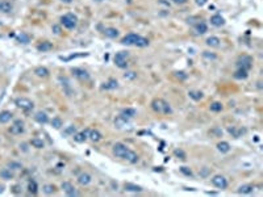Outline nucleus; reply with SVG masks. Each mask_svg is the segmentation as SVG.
I'll return each mask as SVG.
<instances>
[{"label": "nucleus", "instance_id": "a19ab883", "mask_svg": "<svg viewBox=\"0 0 263 197\" xmlns=\"http://www.w3.org/2000/svg\"><path fill=\"white\" fill-rule=\"evenodd\" d=\"M180 171H182L184 175H187V176H192V171L188 168V167H180Z\"/></svg>", "mask_w": 263, "mask_h": 197}, {"label": "nucleus", "instance_id": "cd10ccee", "mask_svg": "<svg viewBox=\"0 0 263 197\" xmlns=\"http://www.w3.org/2000/svg\"><path fill=\"white\" fill-rule=\"evenodd\" d=\"M125 189L129 192H142L141 187L135 185V184H132V183H125Z\"/></svg>", "mask_w": 263, "mask_h": 197}, {"label": "nucleus", "instance_id": "f3484780", "mask_svg": "<svg viewBox=\"0 0 263 197\" xmlns=\"http://www.w3.org/2000/svg\"><path fill=\"white\" fill-rule=\"evenodd\" d=\"M135 115H137L135 109H133V108H126V109H122L120 116H122V117H125V118H128V120H129V118H133Z\"/></svg>", "mask_w": 263, "mask_h": 197}, {"label": "nucleus", "instance_id": "c03bdc74", "mask_svg": "<svg viewBox=\"0 0 263 197\" xmlns=\"http://www.w3.org/2000/svg\"><path fill=\"white\" fill-rule=\"evenodd\" d=\"M203 55L205 57V58H210V59H214V58H216V55H214V54H209V51H204Z\"/></svg>", "mask_w": 263, "mask_h": 197}, {"label": "nucleus", "instance_id": "b1692460", "mask_svg": "<svg viewBox=\"0 0 263 197\" xmlns=\"http://www.w3.org/2000/svg\"><path fill=\"white\" fill-rule=\"evenodd\" d=\"M217 148H218V151H220V152L226 154V152L230 151V144L228 143V142H225V141H222V142H220V143L217 144Z\"/></svg>", "mask_w": 263, "mask_h": 197}, {"label": "nucleus", "instance_id": "6e6552de", "mask_svg": "<svg viewBox=\"0 0 263 197\" xmlns=\"http://www.w3.org/2000/svg\"><path fill=\"white\" fill-rule=\"evenodd\" d=\"M138 38H139L138 34L129 33V34H126V36L121 39V43H122V45H135L137 41H138Z\"/></svg>", "mask_w": 263, "mask_h": 197}, {"label": "nucleus", "instance_id": "c85d7f7f", "mask_svg": "<svg viewBox=\"0 0 263 197\" xmlns=\"http://www.w3.org/2000/svg\"><path fill=\"white\" fill-rule=\"evenodd\" d=\"M220 38L218 37H209L207 38V45L210 46V47H217L218 45H220Z\"/></svg>", "mask_w": 263, "mask_h": 197}, {"label": "nucleus", "instance_id": "0eeeda50", "mask_svg": "<svg viewBox=\"0 0 263 197\" xmlns=\"http://www.w3.org/2000/svg\"><path fill=\"white\" fill-rule=\"evenodd\" d=\"M237 66H238V68H245L249 71V68H251V66H253V59L247 55H243L242 58H239V60L237 62Z\"/></svg>", "mask_w": 263, "mask_h": 197}, {"label": "nucleus", "instance_id": "1a4fd4ad", "mask_svg": "<svg viewBox=\"0 0 263 197\" xmlns=\"http://www.w3.org/2000/svg\"><path fill=\"white\" fill-rule=\"evenodd\" d=\"M62 188H63V191L66 192V195L67 196H78L79 195V192L75 189V187H74L71 183H69V181L62 183Z\"/></svg>", "mask_w": 263, "mask_h": 197}, {"label": "nucleus", "instance_id": "4c0bfd02", "mask_svg": "<svg viewBox=\"0 0 263 197\" xmlns=\"http://www.w3.org/2000/svg\"><path fill=\"white\" fill-rule=\"evenodd\" d=\"M17 41L21 42V43H28V42H29V37L26 36V34L23 33V34H20V36L17 37Z\"/></svg>", "mask_w": 263, "mask_h": 197}, {"label": "nucleus", "instance_id": "aec40b11", "mask_svg": "<svg viewBox=\"0 0 263 197\" xmlns=\"http://www.w3.org/2000/svg\"><path fill=\"white\" fill-rule=\"evenodd\" d=\"M11 118H12V113L9 111L0 112V122H2V124H7L8 121H11Z\"/></svg>", "mask_w": 263, "mask_h": 197}, {"label": "nucleus", "instance_id": "ddd939ff", "mask_svg": "<svg viewBox=\"0 0 263 197\" xmlns=\"http://www.w3.org/2000/svg\"><path fill=\"white\" fill-rule=\"evenodd\" d=\"M91 180H92L91 175L86 173V172H83V173H80L78 176V181H79V184H82V185H88V184L91 183Z\"/></svg>", "mask_w": 263, "mask_h": 197}, {"label": "nucleus", "instance_id": "412c9836", "mask_svg": "<svg viewBox=\"0 0 263 197\" xmlns=\"http://www.w3.org/2000/svg\"><path fill=\"white\" fill-rule=\"evenodd\" d=\"M104 34L108 38H116L118 36V30L116 28H105L104 29Z\"/></svg>", "mask_w": 263, "mask_h": 197}, {"label": "nucleus", "instance_id": "dca6fc26", "mask_svg": "<svg viewBox=\"0 0 263 197\" xmlns=\"http://www.w3.org/2000/svg\"><path fill=\"white\" fill-rule=\"evenodd\" d=\"M210 24L214 25V26H221L225 24V20H224V17L220 16V15H214L210 17Z\"/></svg>", "mask_w": 263, "mask_h": 197}, {"label": "nucleus", "instance_id": "72a5a7b5", "mask_svg": "<svg viewBox=\"0 0 263 197\" xmlns=\"http://www.w3.org/2000/svg\"><path fill=\"white\" fill-rule=\"evenodd\" d=\"M209 108H210V111H212V112H220L221 109H222V104L218 103V101H214V103L210 104Z\"/></svg>", "mask_w": 263, "mask_h": 197}, {"label": "nucleus", "instance_id": "2eb2a0df", "mask_svg": "<svg viewBox=\"0 0 263 197\" xmlns=\"http://www.w3.org/2000/svg\"><path fill=\"white\" fill-rule=\"evenodd\" d=\"M88 134H90V130H83V131H80V133L74 134L72 137H74V139H75L76 142H84L86 139L88 138Z\"/></svg>", "mask_w": 263, "mask_h": 197}, {"label": "nucleus", "instance_id": "a878e982", "mask_svg": "<svg viewBox=\"0 0 263 197\" xmlns=\"http://www.w3.org/2000/svg\"><path fill=\"white\" fill-rule=\"evenodd\" d=\"M34 74H36L37 76H39V78H46L47 75H49V70H47L46 67H37L36 70H34Z\"/></svg>", "mask_w": 263, "mask_h": 197}, {"label": "nucleus", "instance_id": "a18cd8bd", "mask_svg": "<svg viewBox=\"0 0 263 197\" xmlns=\"http://www.w3.org/2000/svg\"><path fill=\"white\" fill-rule=\"evenodd\" d=\"M205 3H207V0H196V4H197V5H200V7L204 5Z\"/></svg>", "mask_w": 263, "mask_h": 197}, {"label": "nucleus", "instance_id": "c756f323", "mask_svg": "<svg viewBox=\"0 0 263 197\" xmlns=\"http://www.w3.org/2000/svg\"><path fill=\"white\" fill-rule=\"evenodd\" d=\"M234 78L235 79H246L247 78V70L245 68H238L234 74Z\"/></svg>", "mask_w": 263, "mask_h": 197}, {"label": "nucleus", "instance_id": "7ed1b4c3", "mask_svg": "<svg viewBox=\"0 0 263 197\" xmlns=\"http://www.w3.org/2000/svg\"><path fill=\"white\" fill-rule=\"evenodd\" d=\"M76 21H78L76 16L72 15V13H67V15H65V16L61 17V24H62L65 28H67V29H74V28H75V26H76Z\"/></svg>", "mask_w": 263, "mask_h": 197}, {"label": "nucleus", "instance_id": "f257e3e1", "mask_svg": "<svg viewBox=\"0 0 263 197\" xmlns=\"http://www.w3.org/2000/svg\"><path fill=\"white\" fill-rule=\"evenodd\" d=\"M112 152L115 156L121 158V159L129 162V163H135L138 160V155L126 147L124 143H115L112 147Z\"/></svg>", "mask_w": 263, "mask_h": 197}, {"label": "nucleus", "instance_id": "4be33fe9", "mask_svg": "<svg viewBox=\"0 0 263 197\" xmlns=\"http://www.w3.org/2000/svg\"><path fill=\"white\" fill-rule=\"evenodd\" d=\"M237 192H238V193H241V195H249V193H251V192H253V185H250V184H245V185H241Z\"/></svg>", "mask_w": 263, "mask_h": 197}, {"label": "nucleus", "instance_id": "2f4dec72", "mask_svg": "<svg viewBox=\"0 0 263 197\" xmlns=\"http://www.w3.org/2000/svg\"><path fill=\"white\" fill-rule=\"evenodd\" d=\"M195 29H196L197 34H204L205 32H207V25H205L204 23H199V24H196Z\"/></svg>", "mask_w": 263, "mask_h": 197}, {"label": "nucleus", "instance_id": "f704fd0d", "mask_svg": "<svg viewBox=\"0 0 263 197\" xmlns=\"http://www.w3.org/2000/svg\"><path fill=\"white\" fill-rule=\"evenodd\" d=\"M55 191V187L51 185V184H46L45 187H43V192H45L46 195H53Z\"/></svg>", "mask_w": 263, "mask_h": 197}, {"label": "nucleus", "instance_id": "37998d69", "mask_svg": "<svg viewBox=\"0 0 263 197\" xmlns=\"http://www.w3.org/2000/svg\"><path fill=\"white\" fill-rule=\"evenodd\" d=\"M175 155H178V156H182L180 159H186V155H184V152H183L182 150H175Z\"/></svg>", "mask_w": 263, "mask_h": 197}, {"label": "nucleus", "instance_id": "bb28decb", "mask_svg": "<svg viewBox=\"0 0 263 197\" xmlns=\"http://www.w3.org/2000/svg\"><path fill=\"white\" fill-rule=\"evenodd\" d=\"M117 80H115V79H111V80H108L107 83H104V86L102 87L103 89H115L117 88Z\"/></svg>", "mask_w": 263, "mask_h": 197}, {"label": "nucleus", "instance_id": "ea45409f", "mask_svg": "<svg viewBox=\"0 0 263 197\" xmlns=\"http://www.w3.org/2000/svg\"><path fill=\"white\" fill-rule=\"evenodd\" d=\"M8 167L12 168V170H19V168H21V164L20 163H16V162H11V163L8 164Z\"/></svg>", "mask_w": 263, "mask_h": 197}, {"label": "nucleus", "instance_id": "49530a36", "mask_svg": "<svg viewBox=\"0 0 263 197\" xmlns=\"http://www.w3.org/2000/svg\"><path fill=\"white\" fill-rule=\"evenodd\" d=\"M172 2L175 4H184V3H187V0H172Z\"/></svg>", "mask_w": 263, "mask_h": 197}, {"label": "nucleus", "instance_id": "79ce46f5", "mask_svg": "<svg viewBox=\"0 0 263 197\" xmlns=\"http://www.w3.org/2000/svg\"><path fill=\"white\" fill-rule=\"evenodd\" d=\"M135 76H137L135 72H126L125 74V79H134Z\"/></svg>", "mask_w": 263, "mask_h": 197}, {"label": "nucleus", "instance_id": "9b49d317", "mask_svg": "<svg viewBox=\"0 0 263 197\" xmlns=\"http://www.w3.org/2000/svg\"><path fill=\"white\" fill-rule=\"evenodd\" d=\"M71 71L74 74V76H76L78 79H80V80H87V79L90 78V74L83 68H72Z\"/></svg>", "mask_w": 263, "mask_h": 197}, {"label": "nucleus", "instance_id": "f8f14e48", "mask_svg": "<svg viewBox=\"0 0 263 197\" xmlns=\"http://www.w3.org/2000/svg\"><path fill=\"white\" fill-rule=\"evenodd\" d=\"M34 120L37 122H39V124H46V122H49V116H47L45 112L39 111L34 115Z\"/></svg>", "mask_w": 263, "mask_h": 197}, {"label": "nucleus", "instance_id": "423d86ee", "mask_svg": "<svg viewBox=\"0 0 263 197\" xmlns=\"http://www.w3.org/2000/svg\"><path fill=\"white\" fill-rule=\"evenodd\" d=\"M212 184L216 188H218V189H225L228 187V180L222 175H216V176L212 177Z\"/></svg>", "mask_w": 263, "mask_h": 197}, {"label": "nucleus", "instance_id": "e433bc0d", "mask_svg": "<svg viewBox=\"0 0 263 197\" xmlns=\"http://www.w3.org/2000/svg\"><path fill=\"white\" fill-rule=\"evenodd\" d=\"M75 130H76V129H75V126L71 125V126H69V128L63 131V135H66V137H67V135H71V134L74 135V133H75Z\"/></svg>", "mask_w": 263, "mask_h": 197}, {"label": "nucleus", "instance_id": "58836bf2", "mask_svg": "<svg viewBox=\"0 0 263 197\" xmlns=\"http://www.w3.org/2000/svg\"><path fill=\"white\" fill-rule=\"evenodd\" d=\"M29 192L30 193H37V184H36V181H30L29 183Z\"/></svg>", "mask_w": 263, "mask_h": 197}, {"label": "nucleus", "instance_id": "8fccbe9b", "mask_svg": "<svg viewBox=\"0 0 263 197\" xmlns=\"http://www.w3.org/2000/svg\"><path fill=\"white\" fill-rule=\"evenodd\" d=\"M3 191H4V187H3V185H0V195L3 193Z\"/></svg>", "mask_w": 263, "mask_h": 197}, {"label": "nucleus", "instance_id": "a211bd4d", "mask_svg": "<svg viewBox=\"0 0 263 197\" xmlns=\"http://www.w3.org/2000/svg\"><path fill=\"white\" fill-rule=\"evenodd\" d=\"M128 124H129V120L128 118H125V117H122V116H118L115 120V125H116V128H118V129L124 128V126H126Z\"/></svg>", "mask_w": 263, "mask_h": 197}, {"label": "nucleus", "instance_id": "f03ea898", "mask_svg": "<svg viewBox=\"0 0 263 197\" xmlns=\"http://www.w3.org/2000/svg\"><path fill=\"white\" fill-rule=\"evenodd\" d=\"M151 107L158 113H165V115H169V113L172 112V109H171L170 104L167 101H165L163 99H155V100H153Z\"/></svg>", "mask_w": 263, "mask_h": 197}, {"label": "nucleus", "instance_id": "09e8293b", "mask_svg": "<svg viewBox=\"0 0 263 197\" xmlns=\"http://www.w3.org/2000/svg\"><path fill=\"white\" fill-rule=\"evenodd\" d=\"M61 2H63V3H66V4H70L72 2V0H61Z\"/></svg>", "mask_w": 263, "mask_h": 197}, {"label": "nucleus", "instance_id": "473e14b6", "mask_svg": "<svg viewBox=\"0 0 263 197\" xmlns=\"http://www.w3.org/2000/svg\"><path fill=\"white\" fill-rule=\"evenodd\" d=\"M188 95H190V97L194 99V100H200L201 97H203V93L199 92V91H190L188 92Z\"/></svg>", "mask_w": 263, "mask_h": 197}, {"label": "nucleus", "instance_id": "4468645a", "mask_svg": "<svg viewBox=\"0 0 263 197\" xmlns=\"http://www.w3.org/2000/svg\"><path fill=\"white\" fill-rule=\"evenodd\" d=\"M12 8V4L8 0H0V12L2 13H9Z\"/></svg>", "mask_w": 263, "mask_h": 197}, {"label": "nucleus", "instance_id": "de8ad7c7", "mask_svg": "<svg viewBox=\"0 0 263 197\" xmlns=\"http://www.w3.org/2000/svg\"><path fill=\"white\" fill-rule=\"evenodd\" d=\"M53 30H54V33H57V34L59 33V28H58V26H53Z\"/></svg>", "mask_w": 263, "mask_h": 197}, {"label": "nucleus", "instance_id": "7c9ffc66", "mask_svg": "<svg viewBox=\"0 0 263 197\" xmlns=\"http://www.w3.org/2000/svg\"><path fill=\"white\" fill-rule=\"evenodd\" d=\"M30 144H32L33 147H36V148H42L43 146H45L43 141L42 139H39V138H33L32 141H30Z\"/></svg>", "mask_w": 263, "mask_h": 197}, {"label": "nucleus", "instance_id": "5701e85b", "mask_svg": "<svg viewBox=\"0 0 263 197\" xmlns=\"http://www.w3.org/2000/svg\"><path fill=\"white\" fill-rule=\"evenodd\" d=\"M0 177L4 179V180H9V179L13 177V173L11 168H3L2 171H0Z\"/></svg>", "mask_w": 263, "mask_h": 197}, {"label": "nucleus", "instance_id": "6ab92c4d", "mask_svg": "<svg viewBox=\"0 0 263 197\" xmlns=\"http://www.w3.org/2000/svg\"><path fill=\"white\" fill-rule=\"evenodd\" d=\"M102 133L98 130H90V134H88V138L91 139L92 142H99L100 139H102Z\"/></svg>", "mask_w": 263, "mask_h": 197}, {"label": "nucleus", "instance_id": "c9c22d12", "mask_svg": "<svg viewBox=\"0 0 263 197\" xmlns=\"http://www.w3.org/2000/svg\"><path fill=\"white\" fill-rule=\"evenodd\" d=\"M51 125L54 126L55 129H59L61 126H62V120H61L59 117H54V118L51 120Z\"/></svg>", "mask_w": 263, "mask_h": 197}, {"label": "nucleus", "instance_id": "20e7f679", "mask_svg": "<svg viewBox=\"0 0 263 197\" xmlns=\"http://www.w3.org/2000/svg\"><path fill=\"white\" fill-rule=\"evenodd\" d=\"M115 63L117 67L120 68H126L128 67V53L126 51H120L115 55Z\"/></svg>", "mask_w": 263, "mask_h": 197}, {"label": "nucleus", "instance_id": "9d476101", "mask_svg": "<svg viewBox=\"0 0 263 197\" xmlns=\"http://www.w3.org/2000/svg\"><path fill=\"white\" fill-rule=\"evenodd\" d=\"M9 131H11L12 134H21V133H24V122L21 121V120L15 121V124H13L9 128Z\"/></svg>", "mask_w": 263, "mask_h": 197}, {"label": "nucleus", "instance_id": "39448f33", "mask_svg": "<svg viewBox=\"0 0 263 197\" xmlns=\"http://www.w3.org/2000/svg\"><path fill=\"white\" fill-rule=\"evenodd\" d=\"M16 105L19 108H21V109H24V111H32L33 109V107H34V104H33V101H30L29 99H26V97H17L16 99Z\"/></svg>", "mask_w": 263, "mask_h": 197}, {"label": "nucleus", "instance_id": "393cba45", "mask_svg": "<svg viewBox=\"0 0 263 197\" xmlns=\"http://www.w3.org/2000/svg\"><path fill=\"white\" fill-rule=\"evenodd\" d=\"M37 49H38V51H42V53H43V51H49V50L53 49V43L45 41V42L39 43V45L37 46Z\"/></svg>", "mask_w": 263, "mask_h": 197}]
</instances>
